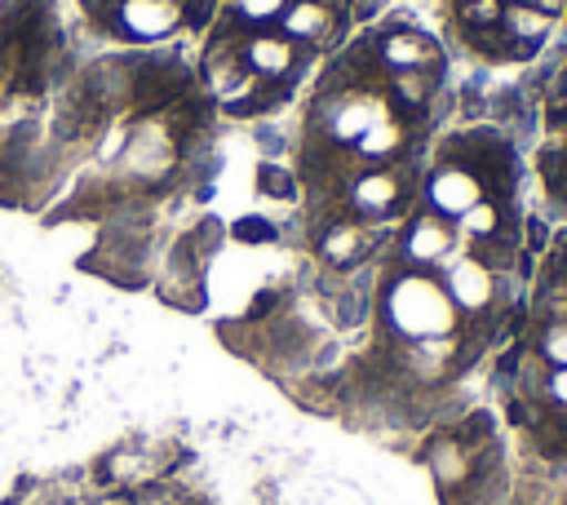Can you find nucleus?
<instances>
[{"instance_id":"3","label":"nucleus","mask_w":567,"mask_h":505,"mask_svg":"<svg viewBox=\"0 0 567 505\" xmlns=\"http://www.w3.org/2000/svg\"><path fill=\"white\" fill-rule=\"evenodd\" d=\"M403 248L416 266H439V261H452V248H456V226L439 213H421L408 235H403Z\"/></svg>"},{"instance_id":"2","label":"nucleus","mask_w":567,"mask_h":505,"mask_svg":"<svg viewBox=\"0 0 567 505\" xmlns=\"http://www.w3.org/2000/svg\"><path fill=\"white\" fill-rule=\"evenodd\" d=\"M430 204H434V213H439V217L461 221L470 208H478V204H483V182H478L470 168L447 164V168H439V173L430 177Z\"/></svg>"},{"instance_id":"4","label":"nucleus","mask_w":567,"mask_h":505,"mask_svg":"<svg viewBox=\"0 0 567 505\" xmlns=\"http://www.w3.org/2000/svg\"><path fill=\"white\" fill-rule=\"evenodd\" d=\"M447 297H452V306H461V310H483L487 301H492V270L478 261V257H465V261H456L452 270H447Z\"/></svg>"},{"instance_id":"1","label":"nucleus","mask_w":567,"mask_h":505,"mask_svg":"<svg viewBox=\"0 0 567 505\" xmlns=\"http://www.w3.org/2000/svg\"><path fill=\"white\" fill-rule=\"evenodd\" d=\"M390 319L399 323V332L416 337V341H434L443 332H452L456 323V306L447 297V288L430 275H403L390 288Z\"/></svg>"}]
</instances>
